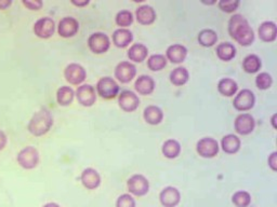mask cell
Listing matches in <instances>:
<instances>
[{
  "mask_svg": "<svg viewBox=\"0 0 277 207\" xmlns=\"http://www.w3.org/2000/svg\"><path fill=\"white\" fill-rule=\"evenodd\" d=\"M188 71L184 67H178L176 69H173L170 74V81L172 84H175L177 86L184 85L188 81Z\"/></svg>",
  "mask_w": 277,
  "mask_h": 207,
  "instance_id": "f546056e",
  "label": "cell"
},
{
  "mask_svg": "<svg viewBox=\"0 0 277 207\" xmlns=\"http://www.w3.org/2000/svg\"><path fill=\"white\" fill-rule=\"evenodd\" d=\"M218 90L220 94H222L223 96L232 97L236 94L237 90H239V85H237V83L233 80V79L223 78L221 79L218 83Z\"/></svg>",
  "mask_w": 277,
  "mask_h": 207,
  "instance_id": "d4e9b609",
  "label": "cell"
},
{
  "mask_svg": "<svg viewBox=\"0 0 277 207\" xmlns=\"http://www.w3.org/2000/svg\"><path fill=\"white\" fill-rule=\"evenodd\" d=\"M23 5L28 8L29 10H39L42 9L44 4L42 0H23Z\"/></svg>",
  "mask_w": 277,
  "mask_h": 207,
  "instance_id": "f35d334b",
  "label": "cell"
},
{
  "mask_svg": "<svg viewBox=\"0 0 277 207\" xmlns=\"http://www.w3.org/2000/svg\"><path fill=\"white\" fill-rule=\"evenodd\" d=\"M79 29V23L74 18H64L59 23V35L63 38L74 37Z\"/></svg>",
  "mask_w": 277,
  "mask_h": 207,
  "instance_id": "2e32d148",
  "label": "cell"
},
{
  "mask_svg": "<svg viewBox=\"0 0 277 207\" xmlns=\"http://www.w3.org/2000/svg\"><path fill=\"white\" fill-rule=\"evenodd\" d=\"M268 166L276 172L277 170V152H273L270 157H268Z\"/></svg>",
  "mask_w": 277,
  "mask_h": 207,
  "instance_id": "ab89813d",
  "label": "cell"
},
{
  "mask_svg": "<svg viewBox=\"0 0 277 207\" xmlns=\"http://www.w3.org/2000/svg\"><path fill=\"white\" fill-rule=\"evenodd\" d=\"M160 200L165 207H176L181 200L180 191L175 187H166L160 194Z\"/></svg>",
  "mask_w": 277,
  "mask_h": 207,
  "instance_id": "9a60e30c",
  "label": "cell"
},
{
  "mask_svg": "<svg viewBox=\"0 0 277 207\" xmlns=\"http://www.w3.org/2000/svg\"><path fill=\"white\" fill-rule=\"evenodd\" d=\"M136 75L137 68L130 62H122L115 68V77L122 83H129Z\"/></svg>",
  "mask_w": 277,
  "mask_h": 207,
  "instance_id": "9c48e42d",
  "label": "cell"
},
{
  "mask_svg": "<svg viewBox=\"0 0 277 207\" xmlns=\"http://www.w3.org/2000/svg\"><path fill=\"white\" fill-rule=\"evenodd\" d=\"M53 124V118L49 110L42 109L30 119L27 129L30 134L34 136H43L46 133H48Z\"/></svg>",
  "mask_w": 277,
  "mask_h": 207,
  "instance_id": "7a4b0ae2",
  "label": "cell"
},
{
  "mask_svg": "<svg viewBox=\"0 0 277 207\" xmlns=\"http://www.w3.org/2000/svg\"><path fill=\"white\" fill-rule=\"evenodd\" d=\"M255 102H256L255 94H253L250 90L245 89L236 95L233 105L235 109H237L239 111H247L253 108Z\"/></svg>",
  "mask_w": 277,
  "mask_h": 207,
  "instance_id": "8fae6325",
  "label": "cell"
},
{
  "mask_svg": "<svg viewBox=\"0 0 277 207\" xmlns=\"http://www.w3.org/2000/svg\"><path fill=\"white\" fill-rule=\"evenodd\" d=\"M134 89L141 95H149L155 89V82L149 76H140L134 83Z\"/></svg>",
  "mask_w": 277,
  "mask_h": 207,
  "instance_id": "44dd1931",
  "label": "cell"
},
{
  "mask_svg": "<svg viewBox=\"0 0 277 207\" xmlns=\"http://www.w3.org/2000/svg\"><path fill=\"white\" fill-rule=\"evenodd\" d=\"M82 182L83 185L89 190L97 189L101 184L100 174L93 169H86L82 173Z\"/></svg>",
  "mask_w": 277,
  "mask_h": 207,
  "instance_id": "e0dca14e",
  "label": "cell"
},
{
  "mask_svg": "<svg viewBox=\"0 0 277 207\" xmlns=\"http://www.w3.org/2000/svg\"><path fill=\"white\" fill-rule=\"evenodd\" d=\"M39 153L35 147H26L18 154V163L25 170H33L38 165Z\"/></svg>",
  "mask_w": 277,
  "mask_h": 207,
  "instance_id": "277c9868",
  "label": "cell"
},
{
  "mask_svg": "<svg viewBox=\"0 0 277 207\" xmlns=\"http://www.w3.org/2000/svg\"><path fill=\"white\" fill-rule=\"evenodd\" d=\"M218 41V35L212 29H204L199 34V42L203 46H212Z\"/></svg>",
  "mask_w": 277,
  "mask_h": 207,
  "instance_id": "1f68e13d",
  "label": "cell"
},
{
  "mask_svg": "<svg viewBox=\"0 0 277 207\" xmlns=\"http://www.w3.org/2000/svg\"><path fill=\"white\" fill-rule=\"evenodd\" d=\"M118 104H120V107L126 113H132V111L138 109L140 99L138 95L131 91H123L120 97H118Z\"/></svg>",
  "mask_w": 277,
  "mask_h": 207,
  "instance_id": "5bb4252c",
  "label": "cell"
},
{
  "mask_svg": "<svg viewBox=\"0 0 277 207\" xmlns=\"http://www.w3.org/2000/svg\"><path fill=\"white\" fill-rule=\"evenodd\" d=\"M75 92L69 86H61L57 93V99L60 106H68L73 102Z\"/></svg>",
  "mask_w": 277,
  "mask_h": 207,
  "instance_id": "83f0119b",
  "label": "cell"
},
{
  "mask_svg": "<svg viewBox=\"0 0 277 207\" xmlns=\"http://www.w3.org/2000/svg\"><path fill=\"white\" fill-rule=\"evenodd\" d=\"M64 76L67 82H69L70 84L78 85L85 81L87 74H86L85 68L82 65L73 63V64H69V65L65 68Z\"/></svg>",
  "mask_w": 277,
  "mask_h": 207,
  "instance_id": "30bf717a",
  "label": "cell"
},
{
  "mask_svg": "<svg viewBox=\"0 0 277 207\" xmlns=\"http://www.w3.org/2000/svg\"><path fill=\"white\" fill-rule=\"evenodd\" d=\"M217 55L221 61H224V62L233 60L236 55V49L234 44L229 42L220 43L217 46Z\"/></svg>",
  "mask_w": 277,
  "mask_h": 207,
  "instance_id": "4316f807",
  "label": "cell"
},
{
  "mask_svg": "<svg viewBox=\"0 0 277 207\" xmlns=\"http://www.w3.org/2000/svg\"><path fill=\"white\" fill-rule=\"evenodd\" d=\"M133 23V15L128 10H123L116 15V24L121 27H128Z\"/></svg>",
  "mask_w": 277,
  "mask_h": 207,
  "instance_id": "e575fe53",
  "label": "cell"
},
{
  "mask_svg": "<svg viewBox=\"0 0 277 207\" xmlns=\"http://www.w3.org/2000/svg\"><path fill=\"white\" fill-rule=\"evenodd\" d=\"M235 131L240 135H249L253 132L256 126V121L253 117L249 114H242L236 118L235 123Z\"/></svg>",
  "mask_w": 277,
  "mask_h": 207,
  "instance_id": "4fadbf2b",
  "label": "cell"
},
{
  "mask_svg": "<svg viewBox=\"0 0 277 207\" xmlns=\"http://www.w3.org/2000/svg\"><path fill=\"white\" fill-rule=\"evenodd\" d=\"M166 54H167V59L171 63L180 64L182 62H184L187 55V49L182 44H173L168 47Z\"/></svg>",
  "mask_w": 277,
  "mask_h": 207,
  "instance_id": "ffe728a7",
  "label": "cell"
},
{
  "mask_svg": "<svg viewBox=\"0 0 277 207\" xmlns=\"http://www.w3.org/2000/svg\"><path fill=\"white\" fill-rule=\"evenodd\" d=\"M277 35L276 24L274 22H264L259 27V37L264 42L275 41Z\"/></svg>",
  "mask_w": 277,
  "mask_h": 207,
  "instance_id": "ac0fdd59",
  "label": "cell"
},
{
  "mask_svg": "<svg viewBox=\"0 0 277 207\" xmlns=\"http://www.w3.org/2000/svg\"><path fill=\"white\" fill-rule=\"evenodd\" d=\"M256 84L258 89L260 90H267L270 89L273 84V78L267 73H261L256 78Z\"/></svg>",
  "mask_w": 277,
  "mask_h": 207,
  "instance_id": "d590c367",
  "label": "cell"
},
{
  "mask_svg": "<svg viewBox=\"0 0 277 207\" xmlns=\"http://www.w3.org/2000/svg\"><path fill=\"white\" fill-rule=\"evenodd\" d=\"M8 142V138H7V135L3 132L0 131V150H3Z\"/></svg>",
  "mask_w": 277,
  "mask_h": 207,
  "instance_id": "60d3db41",
  "label": "cell"
},
{
  "mask_svg": "<svg viewBox=\"0 0 277 207\" xmlns=\"http://www.w3.org/2000/svg\"><path fill=\"white\" fill-rule=\"evenodd\" d=\"M133 40V35L129 29L120 28L114 31L113 42L118 47L128 46Z\"/></svg>",
  "mask_w": 277,
  "mask_h": 207,
  "instance_id": "7402d4cb",
  "label": "cell"
},
{
  "mask_svg": "<svg viewBox=\"0 0 277 207\" xmlns=\"http://www.w3.org/2000/svg\"><path fill=\"white\" fill-rule=\"evenodd\" d=\"M116 207H136V201L130 194H123L117 198Z\"/></svg>",
  "mask_w": 277,
  "mask_h": 207,
  "instance_id": "74e56055",
  "label": "cell"
},
{
  "mask_svg": "<svg viewBox=\"0 0 277 207\" xmlns=\"http://www.w3.org/2000/svg\"><path fill=\"white\" fill-rule=\"evenodd\" d=\"M76 96L81 105L85 107H91L96 104L97 100L96 89L90 84H84L77 89Z\"/></svg>",
  "mask_w": 277,
  "mask_h": 207,
  "instance_id": "ba28073f",
  "label": "cell"
},
{
  "mask_svg": "<svg viewBox=\"0 0 277 207\" xmlns=\"http://www.w3.org/2000/svg\"><path fill=\"white\" fill-rule=\"evenodd\" d=\"M55 31V23L50 18L39 19L34 25V33L42 39L50 38Z\"/></svg>",
  "mask_w": 277,
  "mask_h": 207,
  "instance_id": "7c38bea8",
  "label": "cell"
},
{
  "mask_svg": "<svg viewBox=\"0 0 277 207\" xmlns=\"http://www.w3.org/2000/svg\"><path fill=\"white\" fill-rule=\"evenodd\" d=\"M218 5L220 9L223 12L232 13L237 9V8H239L240 2L239 0H221Z\"/></svg>",
  "mask_w": 277,
  "mask_h": 207,
  "instance_id": "8d00e7d4",
  "label": "cell"
},
{
  "mask_svg": "<svg viewBox=\"0 0 277 207\" xmlns=\"http://www.w3.org/2000/svg\"><path fill=\"white\" fill-rule=\"evenodd\" d=\"M147 54L148 50L144 44L134 43L131 45L128 51V58L130 59V61H133L136 63H142L147 58Z\"/></svg>",
  "mask_w": 277,
  "mask_h": 207,
  "instance_id": "484cf974",
  "label": "cell"
},
{
  "mask_svg": "<svg viewBox=\"0 0 277 207\" xmlns=\"http://www.w3.org/2000/svg\"><path fill=\"white\" fill-rule=\"evenodd\" d=\"M167 65V59L162 54H154L147 61V66L152 71H160Z\"/></svg>",
  "mask_w": 277,
  "mask_h": 207,
  "instance_id": "d6a6232c",
  "label": "cell"
},
{
  "mask_svg": "<svg viewBox=\"0 0 277 207\" xmlns=\"http://www.w3.org/2000/svg\"><path fill=\"white\" fill-rule=\"evenodd\" d=\"M90 50L96 54H103L108 51L110 41L107 35L103 33H94L88 39Z\"/></svg>",
  "mask_w": 277,
  "mask_h": 207,
  "instance_id": "52a82bcc",
  "label": "cell"
},
{
  "mask_svg": "<svg viewBox=\"0 0 277 207\" xmlns=\"http://www.w3.org/2000/svg\"><path fill=\"white\" fill-rule=\"evenodd\" d=\"M137 20L142 25H151L156 20V12L151 6H142L136 11Z\"/></svg>",
  "mask_w": 277,
  "mask_h": 207,
  "instance_id": "d6986e66",
  "label": "cell"
},
{
  "mask_svg": "<svg viewBox=\"0 0 277 207\" xmlns=\"http://www.w3.org/2000/svg\"><path fill=\"white\" fill-rule=\"evenodd\" d=\"M221 145H222V149L224 152L233 154L239 152V150L241 149V139L237 137L236 135L228 134L222 138Z\"/></svg>",
  "mask_w": 277,
  "mask_h": 207,
  "instance_id": "cb8c5ba5",
  "label": "cell"
},
{
  "mask_svg": "<svg viewBox=\"0 0 277 207\" xmlns=\"http://www.w3.org/2000/svg\"><path fill=\"white\" fill-rule=\"evenodd\" d=\"M197 152L203 158L211 159L215 158L219 152V144L215 138L205 137L197 142Z\"/></svg>",
  "mask_w": 277,
  "mask_h": 207,
  "instance_id": "8992f818",
  "label": "cell"
},
{
  "mask_svg": "<svg viewBox=\"0 0 277 207\" xmlns=\"http://www.w3.org/2000/svg\"><path fill=\"white\" fill-rule=\"evenodd\" d=\"M128 189L130 193L137 196H143L147 194L149 190V182L143 175H133L128 180Z\"/></svg>",
  "mask_w": 277,
  "mask_h": 207,
  "instance_id": "5b68a950",
  "label": "cell"
},
{
  "mask_svg": "<svg viewBox=\"0 0 277 207\" xmlns=\"http://www.w3.org/2000/svg\"><path fill=\"white\" fill-rule=\"evenodd\" d=\"M44 207H60V205L57 203H48V204L44 205Z\"/></svg>",
  "mask_w": 277,
  "mask_h": 207,
  "instance_id": "ee69618b",
  "label": "cell"
},
{
  "mask_svg": "<svg viewBox=\"0 0 277 207\" xmlns=\"http://www.w3.org/2000/svg\"><path fill=\"white\" fill-rule=\"evenodd\" d=\"M228 33L231 37L243 46L252 44L255 40V33L248 21L241 14H235L228 22Z\"/></svg>",
  "mask_w": 277,
  "mask_h": 207,
  "instance_id": "6da1fadb",
  "label": "cell"
},
{
  "mask_svg": "<svg viewBox=\"0 0 277 207\" xmlns=\"http://www.w3.org/2000/svg\"><path fill=\"white\" fill-rule=\"evenodd\" d=\"M98 94L102 98L112 99L117 96L118 92H120V85L110 77H104L99 80L97 84Z\"/></svg>",
  "mask_w": 277,
  "mask_h": 207,
  "instance_id": "3957f363",
  "label": "cell"
},
{
  "mask_svg": "<svg viewBox=\"0 0 277 207\" xmlns=\"http://www.w3.org/2000/svg\"><path fill=\"white\" fill-rule=\"evenodd\" d=\"M232 202L237 207H248L251 203V195L247 191H237L232 196Z\"/></svg>",
  "mask_w": 277,
  "mask_h": 207,
  "instance_id": "836d02e7",
  "label": "cell"
},
{
  "mask_svg": "<svg viewBox=\"0 0 277 207\" xmlns=\"http://www.w3.org/2000/svg\"><path fill=\"white\" fill-rule=\"evenodd\" d=\"M275 118H276V115H273V117H272V124H273V127H274V129H276V124H275Z\"/></svg>",
  "mask_w": 277,
  "mask_h": 207,
  "instance_id": "f6af8a7d",
  "label": "cell"
},
{
  "mask_svg": "<svg viewBox=\"0 0 277 207\" xmlns=\"http://www.w3.org/2000/svg\"><path fill=\"white\" fill-rule=\"evenodd\" d=\"M144 120L151 125H157L160 124L164 119V113L163 110L157 106H148L144 109L143 113Z\"/></svg>",
  "mask_w": 277,
  "mask_h": 207,
  "instance_id": "603a6c76",
  "label": "cell"
},
{
  "mask_svg": "<svg viewBox=\"0 0 277 207\" xmlns=\"http://www.w3.org/2000/svg\"><path fill=\"white\" fill-rule=\"evenodd\" d=\"M12 2L10 0H0V10H6L11 6Z\"/></svg>",
  "mask_w": 277,
  "mask_h": 207,
  "instance_id": "b9f144b4",
  "label": "cell"
},
{
  "mask_svg": "<svg viewBox=\"0 0 277 207\" xmlns=\"http://www.w3.org/2000/svg\"><path fill=\"white\" fill-rule=\"evenodd\" d=\"M261 66H262V64H261V60L255 54L248 55V57L245 58V60L243 62V68L248 74L258 73Z\"/></svg>",
  "mask_w": 277,
  "mask_h": 207,
  "instance_id": "f1b7e54d",
  "label": "cell"
},
{
  "mask_svg": "<svg viewBox=\"0 0 277 207\" xmlns=\"http://www.w3.org/2000/svg\"><path fill=\"white\" fill-rule=\"evenodd\" d=\"M72 3L74 6H77V7H85L87 5H89V0H84V2H76V0H72Z\"/></svg>",
  "mask_w": 277,
  "mask_h": 207,
  "instance_id": "7bdbcfd3",
  "label": "cell"
},
{
  "mask_svg": "<svg viewBox=\"0 0 277 207\" xmlns=\"http://www.w3.org/2000/svg\"><path fill=\"white\" fill-rule=\"evenodd\" d=\"M181 152V145L176 139H168L163 145V153L168 159H176Z\"/></svg>",
  "mask_w": 277,
  "mask_h": 207,
  "instance_id": "4dcf8cb0",
  "label": "cell"
}]
</instances>
